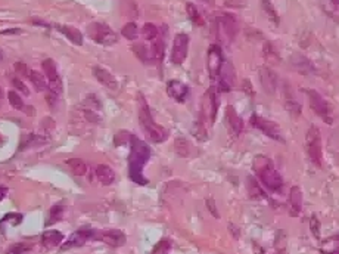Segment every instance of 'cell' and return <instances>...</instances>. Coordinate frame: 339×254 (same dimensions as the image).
Here are the masks:
<instances>
[{
	"label": "cell",
	"mask_w": 339,
	"mask_h": 254,
	"mask_svg": "<svg viewBox=\"0 0 339 254\" xmlns=\"http://www.w3.org/2000/svg\"><path fill=\"white\" fill-rule=\"evenodd\" d=\"M15 71L19 74V75H28V68H27V65H24L21 62H16L15 64Z\"/></svg>",
	"instance_id": "42"
},
{
	"label": "cell",
	"mask_w": 339,
	"mask_h": 254,
	"mask_svg": "<svg viewBox=\"0 0 339 254\" xmlns=\"http://www.w3.org/2000/svg\"><path fill=\"white\" fill-rule=\"evenodd\" d=\"M6 194H8V188L6 186H0V201L6 197Z\"/></svg>",
	"instance_id": "45"
},
{
	"label": "cell",
	"mask_w": 339,
	"mask_h": 254,
	"mask_svg": "<svg viewBox=\"0 0 339 254\" xmlns=\"http://www.w3.org/2000/svg\"><path fill=\"white\" fill-rule=\"evenodd\" d=\"M27 77L30 79L31 85L34 86L37 92H43V90L49 89V87H47L46 79H45L40 73H37V71H33V70H31V71H28V75H27Z\"/></svg>",
	"instance_id": "27"
},
{
	"label": "cell",
	"mask_w": 339,
	"mask_h": 254,
	"mask_svg": "<svg viewBox=\"0 0 339 254\" xmlns=\"http://www.w3.org/2000/svg\"><path fill=\"white\" fill-rule=\"evenodd\" d=\"M311 230H313L314 237H318V232H320V225H318V222H317L316 216H313V218H311Z\"/></svg>",
	"instance_id": "43"
},
{
	"label": "cell",
	"mask_w": 339,
	"mask_h": 254,
	"mask_svg": "<svg viewBox=\"0 0 339 254\" xmlns=\"http://www.w3.org/2000/svg\"><path fill=\"white\" fill-rule=\"evenodd\" d=\"M234 71H233V65L230 62H223L222 71L218 74V89L222 92H229L232 89V86L234 83Z\"/></svg>",
	"instance_id": "15"
},
{
	"label": "cell",
	"mask_w": 339,
	"mask_h": 254,
	"mask_svg": "<svg viewBox=\"0 0 339 254\" xmlns=\"http://www.w3.org/2000/svg\"><path fill=\"white\" fill-rule=\"evenodd\" d=\"M254 171L257 173L263 185L271 192H279L283 188V178L273 166V161L270 158L264 155H257L254 158Z\"/></svg>",
	"instance_id": "2"
},
{
	"label": "cell",
	"mask_w": 339,
	"mask_h": 254,
	"mask_svg": "<svg viewBox=\"0 0 339 254\" xmlns=\"http://www.w3.org/2000/svg\"><path fill=\"white\" fill-rule=\"evenodd\" d=\"M96 178L102 185H111L115 181V173H114V170L105 164H99L96 167Z\"/></svg>",
	"instance_id": "22"
},
{
	"label": "cell",
	"mask_w": 339,
	"mask_h": 254,
	"mask_svg": "<svg viewBox=\"0 0 339 254\" xmlns=\"http://www.w3.org/2000/svg\"><path fill=\"white\" fill-rule=\"evenodd\" d=\"M8 99H9V104H11L15 109H21V111L25 109L23 97L19 96V93H16L15 90H11V92L8 93Z\"/></svg>",
	"instance_id": "36"
},
{
	"label": "cell",
	"mask_w": 339,
	"mask_h": 254,
	"mask_svg": "<svg viewBox=\"0 0 339 254\" xmlns=\"http://www.w3.org/2000/svg\"><path fill=\"white\" fill-rule=\"evenodd\" d=\"M93 75L96 77V80L101 83V85H104L108 89H111V90H115L118 87L117 83V79L112 75V74L109 73V71H106L105 68H101V67H94L93 68Z\"/></svg>",
	"instance_id": "19"
},
{
	"label": "cell",
	"mask_w": 339,
	"mask_h": 254,
	"mask_svg": "<svg viewBox=\"0 0 339 254\" xmlns=\"http://www.w3.org/2000/svg\"><path fill=\"white\" fill-rule=\"evenodd\" d=\"M248 189H249V194L254 200H261V198H266V195L263 192V189L258 186V183L255 182L254 178H248Z\"/></svg>",
	"instance_id": "32"
},
{
	"label": "cell",
	"mask_w": 339,
	"mask_h": 254,
	"mask_svg": "<svg viewBox=\"0 0 339 254\" xmlns=\"http://www.w3.org/2000/svg\"><path fill=\"white\" fill-rule=\"evenodd\" d=\"M87 33L96 43L105 45V46H111V45L117 43L118 40L117 34L104 23H92L87 27Z\"/></svg>",
	"instance_id": "6"
},
{
	"label": "cell",
	"mask_w": 339,
	"mask_h": 254,
	"mask_svg": "<svg viewBox=\"0 0 339 254\" xmlns=\"http://www.w3.org/2000/svg\"><path fill=\"white\" fill-rule=\"evenodd\" d=\"M226 120H227L230 132H232L234 136L241 134V132L244 130V121L239 117V114L236 112V109H234L232 105H229V107L226 108Z\"/></svg>",
	"instance_id": "18"
},
{
	"label": "cell",
	"mask_w": 339,
	"mask_h": 254,
	"mask_svg": "<svg viewBox=\"0 0 339 254\" xmlns=\"http://www.w3.org/2000/svg\"><path fill=\"white\" fill-rule=\"evenodd\" d=\"M292 64L295 65V68L300 71V73L303 74H308L313 71V67H311V64L308 62V61L305 60L304 56H301V55H295L292 58Z\"/></svg>",
	"instance_id": "28"
},
{
	"label": "cell",
	"mask_w": 339,
	"mask_h": 254,
	"mask_svg": "<svg viewBox=\"0 0 339 254\" xmlns=\"http://www.w3.org/2000/svg\"><path fill=\"white\" fill-rule=\"evenodd\" d=\"M325 250L328 251V254H339V235L326 241Z\"/></svg>",
	"instance_id": "37"
},
{
	"label": "cell",
	"mask_w": 339,
	"mask_h": 254,
	"mask_svg": "<svg viewBox=\"0 0 339 254\" xmlns=\"http://www.w3.org/2000/svg\"><path fill=\"white\" fill-rule=\"evenodd\" d=\"M174 148L177 154L182 155V157H187L189 152H190V145L185 138H177L174 142Z\"/></svg>",
	"instance_id": "33"
},
{
	"label": "cell",
	"mask_w": 339,
	"mask_h": 254,
	"mask_svg": "<svg viewBox=\"0 0 339 254\" xmlns=\"http://www.w3.org/2000/svg\"><path fill=\"white\" fill-rule=\"evenodd\" d=\"M304 92L305 95L308 96L310 108L313 109L322 120L330 124L332 123V117H330V107H329L328 101L322 96L318 92H316L314 89H305Z\"/></svg>",
	"instance_id": "7"
},
{
	"label": "cell",
	"mask_w": 339,
	"mask_h": 254,
	"mask_svg": "<svg viewBox=\"0 0 339 254\" xmlns=\"http://www.w3.org/2000/svg\"><path fill=\"white\" fill-rule=\"evenodd\" d=\"M62 216H64V208H62V207L61 206L52 207V210H50V216H49V220H47V225L58 222V220L62 219Z\"/></svg>",
	"instance_id": "38"
},
{
	"label": "cell",
	"mask_w": 339,
	"mask_h": 254,
	"mask_svg": "<svg viewBox=\"0 0 339 254\" xmlns=\"http://www.w3.org/2000/svg\"><path fill=\"white\" fill-rule=\"evenodd\" d=\"M261 6H263V9H264L266 15L269 16L270 21H273L274 24L279 25V23H281V16H279L277 12H276V9H274L271 0H261Z\"/></svg>",
	"instance_id": "29"
},
{
	"label": "cell",
	"mask_w": 339,
	"mask_h": 254,
	"mask_svg": "<svg viewBox=\"0 0 339 254\" xmlns=\"http://www.w3.org/2000/svg\"><path fill=\"white\" fill-rule=\"evenodd\" d=\"M186 12L189 15V18L193 21V24L196 25H204V18H202V15L199 12L198 9H196V6L193 5V3H187L186 5Z\"/></svg>",
	"instance_id": "30"
},
{
	"label": "cell",
	"mask_w": 339,
	"mask_h": 254,
	"mask_svg": "<svg viewBox=\"0 0 339 254\" xmlns=\"http://www.w3.org/2000/svg\"><path fill=\"white\" fill-rule=\"evenodd\" d=\"M134 53H136V56L139 58L143 62H151V50L148 46H145V45H134Z\"/></svg>",
	"instance_id": "34"
},
{
	"label": "cell",
	"mask_w": 339,
	"mask_h": 254,
	"mask_svg": "<svg viewBox=\"0 0 339 254\" xmlns=\"http://www.w3.org/2000/svg\"><path fill=\"white\" fill-rule=\"evenodd\" d=\"M285 108L288 109V112L292 117H300L301 115V104L295 99L291 90H285Z\"/></svg>",
	"instance_id": "23"
},
{
	"label": "cell",
	"mask_w": 339,
	"mask_h": 254,
	"mask_svg": "<svg viewBox=\"0 0 339 254\" xmlns=\"http://www.w3.org/2000/svg\"><path fill=\"white\" fill-rule=\"evenodd\" d=\"M207 206L210 208V211L215 216V218H218V213H217V208H215V203H214V200L212 198H208L207 200Z\"/></svg>",
	"instance_id": "44"
},
{
	"label": "cell",
	"mask_w": 339,
	"mask_h": 254,
	"mask_svg": "<svg viewBox=\"0 0 339 254\" xmlns=\"http://www.w3.org/2000/svg\"><path fill=\"white\" fill-rule=\"evenodd\" d=\"M202 2H207V3H212L214 0H202Z\"/></svg>",
	"instance_id": "47"
},
{
	"label": "cell",
	"mask_w": 339,
	"mask_h": 254,
	"mask_svg": "<svg viewBox=\"0 0 339 254\" xmlns=\"http://www.w3.org/2000/svg\"><path fill=\"white\" fill-rule=\"evenodd\" d=\"M223 53L222 48L218 45H212L208 49V56H207V67H208V73L212 80L218 79V74L222 71L223 67Z\"/></svg>",
	"instance_id": "12"
},
{
	"label": "cell",
	"mask_w": 339,
	"mask_h": 254,
	"mask_svg": "<svg viewBox=\"0 0 339 254\" xmlns=\"http://www.w3.org/2000/svg\"><path fill=\"white\" fill-rule=\"evenodd\" d=\"M121 34L126 37L127 40H136L139 36V28L134 23H127L121 28Z\"/></svg>",
	"instance_id": "31"
},
{
	"label": "cell",
	"mask_w": 339,
	"mask_h": 254,
	"mask_svg": "<svg viewBox=\"0 0 339 254\" xmlns=\"http://www.w3.org/2000/svg\"><path fill=\"white\" fill-rule=\"evenodd\" d=\"M139 121H141L142 129L145 134L155 142V144H159V142H164L167 139V132L163 126H159L158 123H155V120L152 119V114H151V109L148 107L145 97L139 95Z\"/></svg>",
	"instance_id": "3"
},
{
	"label": "cell",
	"mask_w": 339,
	"mask_h": 254,
	"mask_svg": "<svg viewBox=\"0 0 339 254\" xmlns=\"http://www.w3.org/2000/svg\"><path fill=\"white\" fill-rule=\"evenodd\" d=\"M62 241H64V235L59 230H47L42 235V245L46 248L56 247Z\"/></svg>",
	"instance_id": "21"
},
{
	"label": "cell",
	"mask_w": 339,
	"mask_h": 254,
	"mask_svg": "<svg viewBox=\"0 0 339 254\" xmlns=\"http://www.w3.org/2000/svg\"><path fill=\"white\" fill-rule=\"evenodd\" d=\"M217 109H218V96H217V90L215 87H210L205 93V96L202 99V123H208L214 124L215 115H217Z\"/></svg>",
	"instance_id": "8"
},
{
	"label": "cell",
	"mask_w": 339,
	"mask_h": 254,
	"mask_svg": "<svg viewBox=\"0 0 339 254\" xmlns=\"http://www.w3.org/2000/svg\"><path fill=\"white\" fill-rule=\"evenodd\" d=\"M67 166L70 167L71 171L75 174V176H86L87 174V164L83 161L82 158H70L65 161Z\"/></svg>",
	"instance_id": "25"
},
{
	"label": "cell",
	"mask_w": 339,
	"mask_h": 254,
	"mask_svg": "<svg viewBox=\"0 0 339 254\" xmlns=\"http://www.w3.org/2000/svg\"><path fill=\"white\" fill-rule=\"evenodd\" d=\"M6 220H11L12 225H18V223H21V220H23V216H21V214H16V213H11V214L5 216L2 222H6Z\"/></svg>",
	"instance_id": "41"
},
{
	"label": "cell",
	"mask_w": 339,
	"mask_h": 254,
	"mask_svg": "<svg viewBox=\"0 0 339 254\" xmlns=\"http://www.w3.org/2000/svg\"><path fill=\"white\" fill-rule=\"evenodd\" d=\"M2 97H3V89L0 87V101H2Z\"/></svg>",
	"instance_id": "46"
},
{
	"label": "cell",
	"mask_w": 339,
	"mask_h": 254,
	"mask_svg": "<svg viewBox=\"0 0 339 254\" xmlns=\"http://www.w3.org/2000/svg\"><path fill=\"white\" fill-rule=\"evenodd\" d=\"M42 68H43L45 75H46L49 92H52L55 95H61V92H62V82H61V77H59L58 70H56V64L53 62V60L46 58V60L42 61Z\"/></svg>",
	"instance_id": "10"
},
{
	"label": "cell",
	"mask_w": 339,
	"mask_h": 254,
	"mask_svg": "<svg viewBox=\"0 0 339 254\" xmlns=\"http://www.w3.org/2000/svg\"><path fill=\"white\" fill-rule=\"evenodd\" d=\"M131 151L129 157V174L130 179L137 185H146L148 179L143 176V167L151 158V149L143 141L131 136Z\"/></svg>",
	"instance_id": "1"
},
{
	"label": "cell",
	"mask_w": 339,
	"mask_h": 254,
	"mask_svg": "<svg viewBox=\"0 0 339 254\" xmlns=\"http://www.w3.org/2000/svg\"><path fill=\"white\" fill-rule=\"evenodd\" d=\"M289 204H291V216H300L301 208H303V194L301 189L298 186H293L291 189V195H289Z\"/></svg>",
	"instance_id": "20"
},
{
	"label": "cell",
	"mask_w": 339,
	"mask_h": 254,
	"mask_svg": "<svg viewBox=\"0 0 339 254\" xmlns=\"http://www.w3.org/2000/svg\"><path fill=\"white\" fill-rule=\"evenodd\" d=\"M263 53H264L266 61L270 62L271 65H273V64H277V62L281 61V56H279L277 49L274 48V45L270 43V42H266V43H264V46H263Z\"/></svg>",
	"instance_id": "26"
},
{
	"label": "cell",
	"mask_w": 339,
	"mask_h": 254,
	"mask_svg": "<svg viewBox=\"0 0 339 254\" xmlns=\"http://www.w3.org/2000/svg\"><path fill=\"white\" fill-rule=\"evenodd\" d=\"M187 50H189V36L185 33H178L174 37L173 42V49H171V62L175 65L183 64L187 56Z\"/></svg>",
	"instance_id": "11"
},
{
	"label": "cell",
	"mask_w": 339,
	"mask_h": 254,
	"mask_svg": "<svg viewBox=\"0 0 339 254\" xmlns=\"http://www.w3.org/2000/svg\"><path fill=\"white\" fill-rule=\"evenodd\" d=\"M12 85L15 86V89H16V90L23 92L24 95H30V92H28V87L24 85L23 80H21V79H18V77H13V79H12Z\"/></svg>",
	"instance_id": "39"
},
{
	"label": "cell",
	"mask_w": 339,
	"mask_h": 254,
	"mask_svg": "<svg viewBox=\"0 0 339 254\" xmlns=\"http://www.w3.org/2000/svg\"><path fill=\"white\" fill-rule=\"evenodd\" d=\"M258 77H260V83H261L263 90L267 95H274L276 89H277V75H276V73L269 67H261L260 71H258Z\"/></svg>",
	"instance_id": "14"
},
{
	"label": "cell",
	"mask_w": 339,
	"mask_h": 254,
	"mask_svg": "<svg viewBox=\"0 0 339 254\" xmlns=\"http://www.w3.org/2000/svg\"><path fill=\"white\" fill-rule=\"evenodd\" d=\"M93 241H102L109 247H121L126 244V235L117 229L93 230Z\"/></svg>",
	"instance_id": "13"
},
{
	"label": "cell",
	"mask_w": 339,
	"mask_h": 254,
	"mask_svg": "<svg viewBox=\"0 0 339 254\" xmlns=\"http://www.w3.org/2000/svg\"><path fill=\"white\" fill-rule=\"evenodd\" d=\"M251 124L258 129L260 132H263V133L266 134V136H269L271 139H274V141H277V142H285V138L282 136L281 133V129H279V126L274 123V121H270L267 119H264V117H261V115H257V114H254L252 117H251Z\"/></svg>",
	"instance_id": "9"
},
{
	"label": "cell",
	"mask_w": 339,
	"mask_h": 254,
	"mask_svg": "<svg viewBox=\"0 0 339 254\" xmlns=\"http://www.w3.org/2000/svg\"><path fill=\"white\" fill-rule=\"evenodd\" d=\"M142 34H143V37H145L146 40L152 42V40H155V38L158 37L159 31H158V28H156L155 25L148 23V24L143 25V28H142Z\"/></svg>",
	"instance_id": "35"
},
{
	"label": "cell",
	"mask_w": 339,
	"mask_h": 254,
	"mask_svg": "<svg viewBox=\"0 0 339 254\" xmlns=\"http://www.w3.org/2000/svg\"><path fill=\"white\" fill-rule=\"evenodd\" d=\"M28 250H30V247L27 244H15V245H12V248L8 254H23L25 251H28Z\"/></svg>",
	"instance_id": "40"
},
{
	"label": "cell",
	"mask_w": 339,
	"mask_h": 254,
	"mask_svg": "<svg viewBox=\"0 0 339 254\" xmlns=\"http://www.w3.org/2000/svg\"><path fill=\"white\" fill-rule=\"evenodd\" d=\"M3 60V55H2V52H0V61Z\"/></svg>",
	"instance_id": "48"
},
{
	"label": "cell",
	"mask_w": 339,
	"mask_h": 254,
	"mask_svg": "<svg viewBox=\"0 0 339 254\" xmlns=\"http://www.w3.org/2000/svg\"><path fill=\"white\" fill-rule=\"evenodd\" d=\"M217 38L223 45H230L237 34V19L232 13H220L215 19Z\"/></svg>",
	"instance_id": "4"
},
{
	"label": "cell",
	"mask_w": 339,
	"mask_h": 254,
	"mask_svg": "<svg viewBox=\"0 0 339 254\" xmlns=\"http://www.w3.org/2000/svg\"><path fill=\"white\" fill-rule=\"evenodd\" d=\"M56 28H58L64 36L68 37L74 45H78V46L83 45V34L77 28L70 27V25H56Z\"/></svg>",
	"instance_id": "24"
},
{
	"label": "cell",
	"mask_w": 339,
	"mask_h": 254,
	"mask_svg": "<svg viewBox=\"0 0 339 254\" xmlns=\"http://www.w3.org/2000/svg\"><path fill=\"white\" fill-rule=\"evenodd\" d=\"M167 93L174 101L183 104L187 99V95H189V87L185 83L178 82V80H170L167 83Z\"/></svg>",
	"instance_id": "16"
},
{
	"label": "cell",
	"mask_w": 339,
	"mask_h": 254,
	"mask_svg": "<svg viewBox=\"0 0 339 254\" xmlns=\"http://www.w3.org/2000/svg\"><path fill=\"white\" fill-rule=\"evenodd\" d=\"M307 154L316 167H322V134L317 126H310L305 134Z\"/></svg>",
	"instance_id": "5"
},
{
	"label": "cell",
	"mask_w": 339,
	"mask_h": 254,
	"mask_svg": "<svg viewBox=\"0 0 339 254\" xmlns=\"http://www.w3.org/2000/svg\"><path fill=\"white\" fill-rule=\"evenodd\" d=\"M87 241H93V230L82 229L74 232L71 238L65 242L64 248H72V247H82Z\"/></svg>",
	"instance_id": "17"
}]
</instances>
